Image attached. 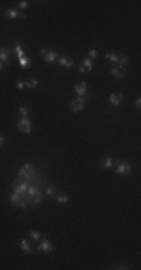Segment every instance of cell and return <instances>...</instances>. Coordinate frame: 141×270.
<instances>
[{"mask_svg":"<svg viewBox=\"0 0 141 270\" xmlns=\"http://www.w3.org/2000/svg\"><path fill=\"white\" fill-rule=\"evenodd\" d=\"M18 62H20V66L24 68V69H27V68L32 66V60H30V59H29L27 56H24L23 59H20Z\"/></svg>","mask_w":141,"mask_h":270,"instance_id":"ac0fdd59","label":"cell"},{"mask_svg":"<svg viewBox=\"0 0 141 270\" xmlns=\"http://www.w3.org/2000/svg\"><path fill=\"white\" fill-rule=\"evenodd\" d=\"M21 198H23V195H21V194H18V192L14 191L11 194V197H9V201H11V204H18Z\"/></svg>","mask_w":141,"mask_h":270,"instance_id":"2e32d148","label":"cell"},{"mask_svg":"<svg viewBox=\"0 0 141 270\" xmlns=\"http://www.w3.org/2000/svg\"><path fill=\"white\" fill-rule=\"evenodd\" d=\"M3 144H5V137L0 135V147H3Z\"/></svg>","mask_w":141,"mask_h":270,"instance_id":"74e56055","label":"cell"},{"mask_svg":"<svg viewBox=\"0 0 141 270\" xmlns=\"http://www.w3.org/2000/svg\"><path fill=\"white\" fill-rule=\"evenodd\" d=\"M56 200H57L60 204H66V202L69 201V197H68L66 194H57V195H56Z\"/></svg>","mask_w":141,"mask_h":270,"instance_id":"cb8c5ba5","label":"cell"},{"mask_svg":"<svg viewBox=\"0 0 141 270\" xmlns=\"http://www.w3.org/2000/svg\"><path fill=\"white\" fill-rule=\"evenodd\" d=\"M24 87H26V86H24L23 81H18V83H17V89H18V90H23Z\"/></svg>","mask_w":141,"mask_h":270,"instance_id":"836d02e7","label":"cell"},{"mask_svg":"<svg viewBox=\"0 0 141 270\" xmlns=\"http://www.w3.org/2000/svg\"><path fill=\"white\" fill-rule=\"evenodd\" d=\"M123 93H120V92H114V93H111L110 95V104L111 105H114V107H119L122 102H123Z\"/></svg>","mask_w":141,"mask_h":270,"instance_id":"52a82bcc","label":"cell"},{"mask_svg":"<svg viewBox=\"0 0 141 270\" xmlns=\"http://www.w3.org/2000/svg\"><path fill=\"white\" fill-rule=\"evenodd\" d=\"M110 74H111V75H114L116 78L122 80V78H125L126 71H125V68L117 66V65H113V66H111V69H110Z\"/></svg>","mask_w":141,"mask_h":270,"instance_id":"8992f818","label":"cell"},{"mask_svg":"<svg viewBox=\"0 0 141 270\" xmlns=\"http://www.w3.org/2000/svg\"><path fill=\"white\" fill-rule=\"evenodd\" d=\"M135 107H137V110H140L141 108V98H137V101H135Z\"/></svg>","mask_w":141,"mask_h":270,"instance_id":"d590c367","label":"cell"},{"mask_svg":"<svg viewBox=\"0 0 141 270\" xmlns=\"http://www.w3.org/2000/svg\"><path fill=\"white\" fill-rule=\"evenodd\" d=\"M12 50L11 48H6V47H2L0 48V62L6 66L8 65V62H9V56H11Z\"/></svg>","mask_w":141,"mask_h":270,"instance_id":"ba28073f","label":"cell"},{"mask_svg":"<svg viewBox=\"0 0 141 270\" xmlns=\"http://www.w3.org/2000/svg\"><path fill=\"white\" fill-rule=\"evenodd\" d=\"M105 57L108 59V62H111L113 65H116V63H117V59H119V54L117 53H113V51H110V53L107 51Z\"/></svg>","mask_w":141,"mask_h":270,"instance_id":"e0dca14e","label":"cell"},{"mask_svg":"<svg viewBox=\"0 0 141 270\" xmlns=\"http://www.w3.org/2000/svg\"><path fill=\"white\" fill-rule=\"evenodd\" d=\"M48 54V48H41V57H42V60L47 57Z\"/></svg>","mask_w":141,"mask_h":270,"instance_id":"d6a6232c","label":"cell"},{"mask_svg":"<svg viewBox=\"0 0 141 270\" xmlns=\"http://www.w3.org/2000/svg\"><path fill=\"white\" fill-rule=\"evenodd\" d=\"M18 6H20L21 9H26V8L29 6V2H26V0H21V2L18 3Z\"/></svg>","mask_w":141,"mask_h":270,"instance_id":"1f68e13d","label":"cell"},{"mask_svg":"<svg viewBox=\"0 0 141 270\" xmlns=\"http://www.w3.org/2000/svg\"><path fill=\"white\" fill-rule=\"evenodd\" d=\"M5 18L6 20H15V18H18V11L17 9H12V8L6 9L5 11Z\"/></svg>","mask_w":141,"mask_h":270,"instance_id":"5bb4252c","label":"cell"},{"mask_svg":"<svg viewBox=\"0 0 141 270\" xmlns=\"http://www.w3.org/2000/svg\"><path fill=\"white\" fill-rule=\"evenodd\" d=\"M116 173L120 176H129L132 173V165L126 161H119L117 167H116Z\"/></svg>","mask_w":141,"mask_h":270,"instance_id":"7a4b0ae2","label":"cell"},{"mask_svg":"<svg viewBox=\"0 0 141 270\" xmlns=\"http://www.w3.org/2000/svg\"><path fill=\"white\" fill-rule=\"evenodd\" d=\"M59 63L62 65V66H65V68H72V66H74V60H72V59H69L68 56H62V57H60Z\"/></svg>","mask_w":141,"mask_h":270,"instance_id":"7c38bea8","label":"cell"},{"mask_svg":"<svg viewBox=\"0 0 141 270\" xmlns=\"http://www.w3.org/2000/svg\"><path fill=\"white\" fill-rule=\"evenodd\" d=\"M36 194H39V189H38L36 186H29V189L26 192V195H29V197H33Z\"/></svg>","mask_w":141,"mask_h":270,"instance_id":"4316f807","label":"cell"},{"mask_svg":"<svg viewBox=\"0 0 141 270\" xmlns=\"http://www.w3.org/2000/svg\"><path fill=\"white\" fill-rule=\"evenodd\" d=\"M57 59H59V56H57V53H56V51L48 50V54H47V57L44 59V62H47V63H54Z\"/></svg>","mask_w":141,"mask_h":270,"instance_id":"4fadbf2b","label":"cell"},{"mask_svg":"<svg viewBox=\"0 0 141 270\" xmlns=\"http://www.w3.org/2000/svg\"><path fill=\"white\" fill-rule=\"evenodd\" d=\"M45 194H47L48 197H54V198H56V195H57V189H56V186H48L47 189H45Z\"/></svg>","mask_w":141,"mask_h":270,"instance_id":"484cf974","label":"cell"},{"mask_svg":"<svg viewBox=\"0 0 141 270\" xmlns=\"http://www.w3.org/2000/svg\"><path fill=\"white\" fill-rule=\"evenodd\" d=\"M18 18H21V20H26V14H24V12H18Z\"/></svg>","mask_w":141,"mask_h":270,"instance_id":"8d00e7d4","label":"cell"},{"mask_svg":"<svg viewBox=\"0 0 141 270\" xmlns=\"http://www.w3.org/2000/svg\"><path fill=\"white\" fill-rule=\"evenodd\" d=\"M98 54H99V53H98V50H95V48L89 50V59H90V60H92V59H96V57H98Z\"/></svg>","mask_w":141,"mask_h":270,"instance_id":"f1b7e54d","label":"cell"},{"mask_svg":"<svg viewBox=\"0 0 141 270\" xmlns=\"http://www.w3.org/2000/svg\"><path fill=\"white\" fill-rule=\"evenodd\" d=\"M114 269H122V270H126L128 269V266H126V264H117V266H116V267H114Z\"/></svg>","mask_w":141,"mask_h":270,"instance_id":"e575fe53","label":"cell"},{"mask_svg":"<svg viewBox=\"0 0 141 270\" xmlns=\"http://www.w3.org/2000/svg\"><path fill=\"white\" fill-rule=\"evenodd\" d=\"M42 198H44V195L39 192V194H36V197L33 198V202H35V204H41V202H42Z\"/></svg>","mask_w":141,"mask_h":270,"instance_id":"f546056e","label":"cell"},{"mask_svg":"<svg viewBox=\"0 0 141 270\" xmlns=\"http://www.w3.org/2000/svg\"><path fill=\"white\" fill-rule=\"evenodd\" d=\"M27 189H29L27 180H18V182L14 183V191L18 192V194H21V195H24V194L27 192Z\"/></svg>","mask_w":141,"mask_h":270,"instance_id":"5b68a950","label":"cell"},{"mask_svg":"<svg viewBox=\"0 0 141 270\" xmlns=\"http://www.w3.org/2000/svg\"><path fill=\"white\" fill-rule=\"evenodd\" d=\"M18 176H20V179H23V180H29V179H32L35 174H30V173H27V171H24L23 168H20V171H18Z\"/></svg>","mask_w":141,"mask_h":270,"instance_id":"7402d4cb","label":"cell"},{"mask_svg":"<svg viewBox=\"0 0 141 270\" xmlns=\"http://www.w3.org/2000/svg\"><path fill=\"white\" fill-rule=\"evenodd\" d=\"M17 206H20L21 209H27V206H29V202H27V201H24L23 198H21V200H20V202H18Z\"/></svg>","mask_w":141,"mask_h":270,"instance_id":"4dcf8cb0","label":"cell"},{"mask_svg":"<svg viewBox=\"0 0 141 270\" xmlns=\"http://www.w3.org/2000/svg\"><path fill=\"white\" fill-rule=\"evenodd\" d=\"M20 248H21V251H24L26 254H33V248L30 246V243H29V240H21L20 242Z\"/></svg>","mask_w":141,"mask_h":270,"instance_id":"8fae6325","label":"cell"},{"mask_svg":"<svg viewBox=\"0 0 141 270\" xmlns=\"http://www.w3.org/2000/svg\"><path fill=\"white\" fill-rule=\"evenodd\" d=\"M75 92H77L78 96H84L86 92H87V83H86V81L77 83V84H75Z\"/></svg>","mask_w":141,"mask_h":270,"instance_id":"9c48e42d","label":"cell"},{"mask_svg":"<svg viewBox=\"0 0 141 270\" xmlns=\"http://www.w3.org/2000/svg\"><path fill=\"white\" fill-rule=\"evenodd\" d=\"M3 68H5V65H3V63H2V62H0V71H2V69H3Z\"/></svg>","mask_w":141,"mask_h":270,"instance_id":"f35d334b","label":"cell"},{"mask_svg":"<svg viewBox=\"0 0 141 270\" xmlns=\"http://www.w3.org/2000/svg\"><path fill=\"white\" fill-rule=\"evenodd\" d=\"M128 56L126 54H120L119 56V59H117V63H119V66H122V68H125L126 66V63H128Z\"/></svg>","mask_w":141,"mask_h":270,"instance_id":"603a6c76","label":"cell"},{"mask_svg":"<svg viewBox=\"0 0 141 270\" xmlns=\"http://www.w3.org/2000/svg\"><path fill=\"white\" fill-rule=\"evenodd\" d=\"M17 128H18V131L23 132V134H30V132H32V122H30V119L21 117V119L17 122Z\"/></svg>","mask_w":141,"mask_h":270,"instance_id":"6da1fadb","label":"cell"},{"mask_svg":"<svg viewBox=\"0 0 141 270\" xmlns=\"http://www.w3.org/2000/svg\"><path fill=\"white\" fill-rule=\"evenodd\" d=\"M21 168H23L24 171H27V173H30V174H35V165H33V164H30V162L24 164Z\"/></svg>","mask_w":141,"mask_h":270,"instance_id":"d4e9b609","label":"cell"},{"mask_svg":"<svg viewBox=\"0 0 141 270\" xmlns=\"http://www.w3.org/2000/svg\"><path fill=\"white\" fill-rule=\"evenodd\" d=\"M18 112H20V114H21V117H27V116H29V108H27V107H24V105H21V107H20V108H18Z\"/></svg>","mask_w":141,"mask_h":270,"instance_id":"83f0119b","label":"cell"},{"mask_svg":"<svg viewBox=\"0 0 141 270\" xmlns=\"http://www.w3.org/2000/svg\"><path fill=\"white\" fill-rule=\"evenodd\" d=\"M84 105H86V99L83 98V96H78V98H75L74 101L70 102L69 108L72 112H80L84 108Z\"/></svg>","mask_w":141,"mask_h":270,"instance_id":"3957f363","label":"cell"},{"mask_svg":"<svg viewBox=\"0 0 141 270\" xmlns=\"http://www.w3.org/2000/svg\"><path fill=\"white\" fill-rule=\"evenodd\" d=\"M92 68H93L92 60H90V59H84V60H83V65L80 66V72H90Z\"/></svg>","mask_w":141,"mask_h":270,"instance_id":"30bf717a","label":"cell"},{"mask_svg":"<svg viewBox=\"0 0 141 270\" xmlns=\"http://www.w3.org/2000/svg\"><path fill=\"white\" fill-rule=\"evenodd\" d=\"M38 251L39 252H44V254H51L53 252V245L48 239H41L39 240V245H38Z\"/></svg>","mask_w":141,"mask_h":270,"instance_id":"277c9868","label":"cell"},{"mask_svg":"<svg viewBox=\"0 0 141 270\" xmlns=\"http://www.w3.org/2000/svg\"><path fill=\"white\" fill-rule=\"evenodd\" d=\"M101 167L104 170H110L111 167H113V158H104V159H101Z\"/></svg>","mask_w":141,"mask_h":270,"instance_id":"9a60e30c","label":"cell"},{"mask_svg":"<svg viewBox=\"0 0 141 270\" xmlns=\"http://www.w3.org/2000/svg\"><path fill=\"white\" fill-rule=\"evenodd\" d=\"M15 53H17V57H18V60L20 59H23L26 54H24V50H23V47L18 44V42H15Z\"/></svg>","mask_w":141,"mask_h":270,"instance_id":"44dd1931","label":"cell"},{"mask_svg":"<svg viewBox=\"0 0 141 270\" xmlns=\"http://www.w3.org/2000/svg\"><path fill=\"white\" fill-rule=\"evenodd\" d=\"M29 237L33 240V242H39L41 239H42V236H41V233L39 231H35V230H32V231H29Z\"/></svg>","mask_w":141,"mask_h":270,"instance_id":"ffe728a7","label":"cell"},{"mask_svg":"<svg viewBox=\"0 0 141 270\" xmlns=\"http://www.w3.org/2000/svg\"><path fill=\"white\" fill-rule=\"evenodd\" d=\"M24 86L26 87H29V89H36L38 86H39V81L35 78H32V80H27L26 83H24Z\"/></svg>","mask_w":141,"mask_h":270,"instance_id":"d6986e66","label":"cell"}]
</instances>
